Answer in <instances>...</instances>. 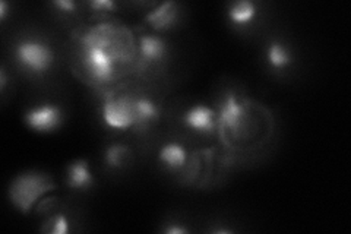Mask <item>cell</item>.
I'll return each instance as SVG.
<instances>
[{
	"instance_id": "6da1fadb",
	"label": "cell",
	"mask_w": 351,
	"mask_h": 234,
	"mask_svg": "<svg viewBox=\"0 0 351 234\" xmlns=\"http://www.w3.org/2000/svg\"><path fill=\"white\" fill-rule=\"evenodd\" d=\"M82 60L85 69L98 82H108L114 75L116 59L108 47L104 32L93 30L82 38Z\"/></svg>"
},
{
	"instance_id": "7a4b0ae2",
	"label": "cell",
	"mask_w": 351,
	"mask_h": 234,
	"mask_svg": "<svg viewBox=\"0 0 351 234\" xmlns=\"http://www.w3.org/2000/svg\"><path fill=\"white\" fill-rule=\"evenodd\" d=\"M53 189L54 185L49 176L38 172H27L16 176L10 183L9 198L21 213H28L40 196Z\"/></svg>"
},
{
	"instance_id": "3957f363",
	"label": "cell",
	"mask_w": 351,
	"mask_h": 234,
	"mask_svg": "<svg viewBox=\"0 0 351 234\" xmlns=\"http://www.w3.org/2000/svg\"><path fill=\"white\" fill-rule=\"evenodd\" d=\"M15 58L22 68L34 75H44L54 63V51L40 38H24L15 47Z\"/></svg>"
},
{
	"instance_id": "277c9868",
	"label": "cell",
	"mask_w": 351,
	"mask_h": 234,
	"mask_svg": "<svg viewBox=\"0 0 351 234\" xmlns=\"http://www.w3.org/2000/svg\"><path fill=\"white\" fill-rule=\"evenodd\" d=\"M101 117L106 126L126 130L135 128V107L134 98L123 97H108L101 106Z\"/></svg>"
},
{
	"instance_id": "5b68a950",
	"label": "cell",
	"mask_w": 351,
	"mask_h": 234,
	"mask_svg": "<svg viewBox=\"0 0 351 234\" xmlns=\"http://www.w3.org/2000/svg\"><path fill=\"white\" fill-rule=\"evenodd\" d=\"M63 110L56 103H43L27 110L25 125L36 133H51L63 124Z\"/></svg>"
},
{
	"instance_id": "8992f818",
	"label": "cell",
	"mask_w": 351,
	"mask_h": 234,
	"mask_svg": "<svg viewBox=\"0 0 351 234\" xmlns=\"http://www.w3.org/2000/svg\"><path fill=\"white\" fill-rule=\"evenodd\" d=\"M246 116V104L236 95V93L228 91L217 110L218 129L237 132Z\"/></svg>"
},
{
	"instance_id": "52a82bcc",
	"label": "cell",
	"mask_w": 351,
	"mask_h": 234,
	"mask_svg": "<svg viewBox=\"0 0 351 234\" xmlns=\"http://www.w3.org/2000/svg\"><path fill=\"white\" fill-rule=\"evenodd\" d=\"M182 120L186 128L201 135H213L218 129L217 111L204 103H197L186 110Z\"/></svg>"
},
{
	"instance_id": "ba28073f",
	"label": "cell",
	"mask_w": 351,
	"mask_h": 234,
	"mask_svg": "<svg viewBox=\"0 0 351 234\" xmlns=\"http://www.w3.org/2000/svg\"><path fill=\"white\" fill-rule=\"evenodd\" d=\"M138 49L142 62L147 65L161 63L169 54V46L166 40L156 34H142L139 37Z\"/></svg>"
},
{
	"instance_id": "9c48e42d",
	"label": "cell",
	"mask_w": 351,
	"mask_h": 234,
	"mask_svg": "<svg viewBox=\"0 0 351 234\" xmlns=\"http://www.w3.org/2000/svg\"><path fill=\"white\" fill-rule=\"evenodd\" d=\"M66 185L73 191H86L94 185V176L86 160H75L66 167Z\"/></svg>"
},
{
	"instance_id": "30bf717a",
	"label": "cell",
	"mask_w": 351,
	"mask_h": 234,
	"mask_svg": "<svg viewBox=\"0 0 351 234\" xmlns=\"http://www.w3.org/2000/svg\"><path fill=\"white\" fill-rule=\"evenodd\" d=\"M179 18V8L174 2L160 3L156 9L147 14L145 21L157 31H167L173 28Z\"/></svg>"
},
{
	"instance_id": "8fae6325",
	"label": "cell",
	"mask_w": 351,
	"mask_h": 234,
	"mask_svg": "<svg viewBox=\"0 0 351 234\" xmlns=\"http://www.w3.org/2000/svg\"><path fill=\"white\" fill-rule=\"evenodd\" d=\"M134 107H135V129L136 130L145 129L149 125L156 124V121L160 119V107L149 97H145V95L135 97Z\"/></svg>"
},
{
	"instance_id": "7c38bea8",
	"label": "cell",
	"mask_w": 351,
	"mask_h": 234,
	"mask_svg": "<svg viewBox=\"0 0 351 234\" xmlns=\"http://www.w3.org/2000/svg\"><path fill=\"white\" fill-rule=\"evenodd\" d=\"M258 15V5L252 0H237L232 2L227 8L228 21L234 27H246L256 19Z\"/></svg>"
},
{
	"instance_id": "4fadbf2b",
	"label": "cell",
	"mask_w": 351,
	"mask_h": 234,
	"mask_svg": "<svg viewBox=\"0 0 351 234\" xmlns=\"http://www.w3.org/2000/svg\"><path fill=\"white\" fill-rule=\"evenodd\" d=\"M158 161L169 170H182L188 161V152L179 142H167L158 151Z\"/></svg>"
},
{
	"instance_id": "5bb4252c",
	"label": "cell",
	"mask_w": 351,
	"mask_h": 234,
	"mask_svg": "<svg viewBox=\"0 0 351 234\" xmlns=\"http://www.w3.org/2000/svg\"><path fill=\"white\" fill-rule=\"evenodd\" d=\"M265 59L272 69H285L293 63L291 50L280 40H271L265 49Z\"/></svg>"
},
{
	"instance_id": "9a60e30c",
	"label": "cell",
	"mask_w": 351,
	"mask_h": 234,
	"mask_svg": "<svg viewBox=\"0 0 351 234\" xmlns=\"http://www.w3.org/2000/svg\"><path fill=\"white\" fill-rule=\"evenodd\" d=\"M130 148L123 143H110L104 151V163L108 169L120 170L129 164Z\"/></svg>"
},
{
	"instance_id": "2e32d148",
	"label": "cell",
	"mask_w": 351,
	"mask_h": 234,
	"mask_svg": "<svg viewBox=\"0 0 351 234\" xmlns=\"http://www.w3.org/2000/svg\"><path fill=\"white\" fill-rule=\"evenodd\" d=\"M49 222H50V227L47 230L53 234H66V233H69V230H71L69 218L62 213L53 215Z\"/></svg>"
},
{
	"instance_id": "e0dca14e",
	"label": "cell",
	"mask_w": 351,
	"mask_h": 234,
	"mask_svg": "<svg viewBox=\"0 0 351 234\" xmlns=\"http://www.w3.org/2000/svg\"><path fill=\"white\" fill-rule=\"evenodd\" d=\"M88 5L94 10H100V12H113L117 8L113 0H91V2H88Z\"/></svg>"
},
{
	"instance_id": "ac0fdd59",
	"label": "cell",
	"mask_w": 351,
	"mask_h": 234,
	"mask_svg": "<svg viewBox=\"0 0 351 234\" xmlns=\"http://www.w3.org/2000/svg\"><path fill=\"white\" fill-rule=\"evenodd\" d=\"M51 5L63 14H73L78 9V3L73 2V0H54Z\"/></svg>"
},
{
	"instance_id": "d6986e66",
	"label": "cell",
	"mask_w": 351,
	"mask_h": 234,
	"mask_svg": "<svg viewBox=\"0 0 351 234\" xmlns=\"http://www.w3.org/2000/svg\"><path fill=\"white\" fill-rule=\"evenodd\" d=\"M162 231L167 233V234H184V233H189V229L178 226V224H170V226H167L166 229H164Z\"/></svg>"
},
{
	"instance_id": "ffe728a7",
	"label": "cell",
	"mask_w": 351,
	"mask_h": 234,
	"mask_svg": "<svg viewBox=\"0 0 351 234\" xmlns=\"http://www.w3.org/2000/svg\"><path fill=\"white\" fill-rule=\"evenodd\" d=\"M9 8H10V5L8 2H5V0H2V2H0V21H5L6 19L8 12H9Z\"/></svg>"
},
{
	"instance_id": "44dd1931",
	"label": "cell",
	"mask_w": 351,
	"mask_h": 234,
	"mask_svg": "<svg viewBox=\"0 0 351 234\" xmlns=\"http://www.w3.org/2000/svg\"><path fill=\"white\" fill-rule=\"evenodd\" d=\"M6 84H8V76H6V71L2 69L0 71V90H5L6 88Z\"/></svg>"
}]
</instances>
